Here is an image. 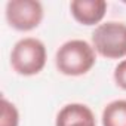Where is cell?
<instances>
[{"mask_svg":"<svg viewBox=\"0 0 126 126\" xmlns=\"http://www.w3.org/2000/svg\"><path fill=\"white\" fill-rule=\"evenodd\" d=\"M95 49L85 40H68L62 45L55 56L56 68L65 76L86 74L95 65Z\"/></svg>","mask_w":126,"mask_h":126,"instance_id":"1","label":"cell"},{"mask_svg":"<svg viewBox=\"0 0 126 126\" xmlns=\"http://www.w3.org/2000/svg\"><path fill=\"white\" fill-rule=\"evenodd\" d=\"M46 64V47L34 37H25L15 43L11 52V65L21 76H34Z\"/></svg>","mask_w":126,"mask_h":126,"instance_id":"2","label":"cell"},{"mask_svg":"<svg viewBox=\"0 0 126 126\" xmlns=\"http://www.w3.org/2000/svg\"><path fill=\"white\" fill-rule=\"evenodd\" d=\"M92 47L108 59L126 56V24L110 21L98 25L92 33Z\"/></svg>","mask_w":126,"mask_h":126,"instance_id":"3","label":"cell"},{"mask_svg":"<svg viewBox=\"0 0 126 126\" xmlns=\"http://www.w3.org/2000/svg\"><path fill=\"white\" fill-rule=\"evenodd\" d=\"M6 19L19 31H30L43 19V6L36 0H11L6 3Z\"/></svg>","mask_w":126,"mask_h":126,"instance_id":"4","label":"cell"},{"mask_svg":"<svg viewBox=\"0 0 126 126\" xmlns=\"http://www.w3.org/2000/svg\"><path fill=\"white\" fill-rule=\"evenodd\" d=\"M70 11L77 22L95 25L104 18L107 3L104 0H73L70 3Z\"/></svg>","mask_w":126,"mask_h":126,"instance_id":"5","label":"cell"},{"mask_svg":"<svg viewBox=\"0 0 126 126\" xmlns=\"http://www.w3.org/2000/svg\"><path fill=\"white\" fill-rule=\"evenodd\" d=\"M55 126H96L92 110L85 104H67L56 116Z\"/></svg>","mask_w":126,"mask_h":126,"instance_id":"6","label":"cell"},{"mask_svg":"<svg viewBox=\"0 0 126 126\" xmlns=\"http://www.w3.org/2000/svg\"><path fill=\"white\" fill-rule=\"evenodd\" d=\"M102 126H126V99H116L104 108Z\"/></svg>","mask_w":126,"mask_h":126,"instance_id":"7","label":"cell"},{"mask_svg":"<svg viewBox=\"0 0 126 126\" xmlns=\"http://www.w3.org/2000/svg\"><path fill=\"white\" fill-rule=\"evenodd\" d=\"M19 114L16 107L6 98L2 99V114H0V126H18Z\"/></svg>","mask_w":126,"mask_h":126,"instance_id":"8","label":"cell"},{"mask_svg":"<svg viewBox=\"0 0 126 126\" xmlns=\"http://www.w3.org/2000/svg\"><path fill=\"white\" fill-rule=\"evenodd\" d=\"M114 80L119 88L126 91V59L120 61L114 70Z\"/></svg>","mask_w":126,"mask_h":126,"instance_id":"9","label":"cell"}]
</instances>
